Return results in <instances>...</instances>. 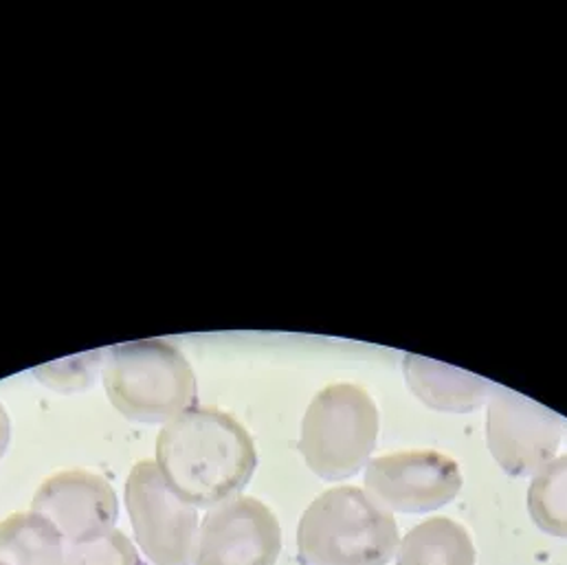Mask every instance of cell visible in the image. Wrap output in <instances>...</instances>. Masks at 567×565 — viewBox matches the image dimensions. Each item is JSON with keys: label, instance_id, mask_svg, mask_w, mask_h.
<instances>
[{"label": "cell", "instance_id": "3957f363", "mask_svg": "<svg viewBox=\"0 0 567 565\" xmlns=\"http://www.w3.org/2000/svg\"><path fill=\"white\" fill-rule=\"evenodd\" d=\"M104 388L113 408L135 423H169L196 403V377L187 359L158 339L111 350Z\"/></svg>", "mask_w": 567, "mask_h": 565}, {"label": "cell", "instance_id": "9a60e30c", "mask_svg": "<svg viewBox=\"0 0 567 565\" xmlns=\"http://www.w3.org/2000/svg\"><path fill=\"white\" fill-rule=\"evenodd\" d=\"M9 440H11V421H9L7 410L0 403V458L4 455V451L9 446Z\"/></svg>", "mask_w": 567, "mask_h": 565}, {"label": "cell", "instance_id": "9c48e42d", "mask_svg": "<svg viewBox=\"0 0 567 565\" xmlns=\"http://www.w3.org/2000/svg\"><path fill=\"white\" fill-rule=\"evenodd\" d=\"M31 511L49 520L66 544H78L113 531L120 502L106 477L84 469H69L53 473L38 486Z\"/></svg>", "mask_w": 567, "mask_h": 565}, {"label": "cell", "instance_id": "6da1fadb", "mask_svg": "<svg viewBox=\"0 0 567 565\" xmlns=\"http://www.w3.org/2000/svg\"><path fill=\"white\" fill-rule=\"evenodd\" d=\"M154 462L194 508H216L245 491L258 466L247 427L216 408H189L163 424Z\"/></svg>", "mask_w": 567, "mask_h": 565}, {"label": "cell", "instance_id": "5b68a950", "mask_svg": "<svg viewBox=\"0 0 567 565\" xmlns=\"http://www.w3.org/2000/svg\"><path fill=\"white\" fill-rule=\"evenodd\" d=\"M126 508L135 540L154 565H192L198 542V511L161 475L156 462L142 460L126 480Z\"/></svg>", "mask_w": 567, "mask_h": 565}, {"label": "cell", "instance_id": "ba28073f", "mask_svg": "<svg viewBox=\"0 0 567 565\" xmlns=\"http://www.w3.org/2000/svg\"><path fill=\"white\" fill-rule=\"evenodd\" d=\"M564 427L544 405L493 390L486 417V442L495 462L511 475H535L557 458Z\"/></svg>", "mask_w": 567, "mask_h": 565}, {"label": "cell", "instance_id": "30bf717a", "mask_svg": "<svg viewBox=\"0 0 567 565\" xmlns=\"http://www.w3.org/2000/svg\"><path fill=\"white\" fill-rule=\"evenodd\" d=\"M405 377L414 394L440 412H473L493 394L486 381L423 357H408Z\"/></svg>", "mask_w": 567, "mask_h": 565}, {"label": "cell", "instance_id": "5bb4252c", "mask_svg": "<svg viewBox=\"0 0 567 565\" xmlns=\"http://www.w3.org/2000/svg\"><path fill=\"white\" fill-rule=\"evenodd\" d=\"M62 565H143L135 544L117 528L78 544H66Z\"/></svg>", "mask_w": 567, "mask_h": 565}, {"label": "cell", "instance_id": "7a4b0ae2", "mask_svg": "<svg viewBox=\"0 0 567 565\" xmlns=\"http://www.w3.org/2000/svg\"><path fill=\"white\" fill-rule=\"evenodd\" d=\"M399 544L394 515L359 486L323 491L297 526V553L306 565H388Z\"/></svg>", "mask_w": 567, "mask_h": 565}, {"label": "cell", "instance_id": "8fae6325", "mask_svg": "<svg viewBox=\"0 0 567 565\" xmlns=\"http://www.w3.org/2000/svg\"><path fill=\"white\" fill-rule=\"evenodd\" d=\"M66 542L60 531L33 511L0 522V562L7 565H62Z\"/></svg>", "mask_w": 567, "mask_h": 565}, {"label": "cell", "instance_id": "52a82bcc", "mask_svg": "<svg viewBox=\"0 0 567 565\" xmlns=\"http://www.w3.org/2000/svg\"><path fill=\"white\" fill-rule=\"evenodd\" d=\"M282 553V526L256 497L238 495L212 511L198 528L192 565H276Z\"/></svg>", "mask_w": 567, "mask_h": 565}, {"label": "cell", "instance_id": "2e32d148", "mask_svg": "<svg viewBox=\"0 0 567 565\" xmlns=\"http://www.w3.org/2000/svg\"><path fill=\"white\" fill-rule=\"evenodd\" d=\"M0 565H7V564H2V562H0Z\"/></svg>", "mask_w": 567, "mask_h": 565}, {"label": "cell", "instance_id": "277c9868", "mask_svg": "<svg viewBox=\"0 0 567 565\" xmlns=\"http://www.w3.org/2000/svg\"><path fill=\"white\" fill-rule=\"evenodd\" d=\"M379 440V408L372 397L354 383H332L308 405L299 453L308 469L321 480L337 482L357 475Z\"/></svg>", "mask_w": 567, "mask_h": 565}, {"label": "cell", "instance_id": "8992f818", "mask_svg": "<svg viewBox=\"0 0 567 565\" xmlns=\"http://www.w3.org/2000/svg\"><path fill=\"white\" fill-rule=\"evenodd\" d=\"M462 489L457 462L440 451L385 453L365 466V493L390 513H429L446 506Z\"/></svg>", "mask_w": 567, "mask_h": 565}, {"label": "cell", "instance_id": "4fadbf2b", "mask_svg": "<svg viewBox=\"0 0 567 565\" xmlns=\"http://www.w3.org/2000/svg\"><path fill=\"white\" fill-rule=\"evenodd\" d=\"M528 513L539 531L567 540V453L535 473L528 489Z\"/></svg>", "mask_w": 567, "mask_h": 565}, {"label": "cell", "instance_id": "7c38bea8", "mask_svg": "<svg viewBox=\"0 0 567 565\" xmlns=\"http://www.w3.org/2000/svg\"><path fill=\"white\" fill-rule=\"evenodd\" d=\"M468 531L449 517H431L414 526L399 544L396 565H475Z\"/></svg>", "mask_w": 567, "mask_h": 565}]
</instances>
